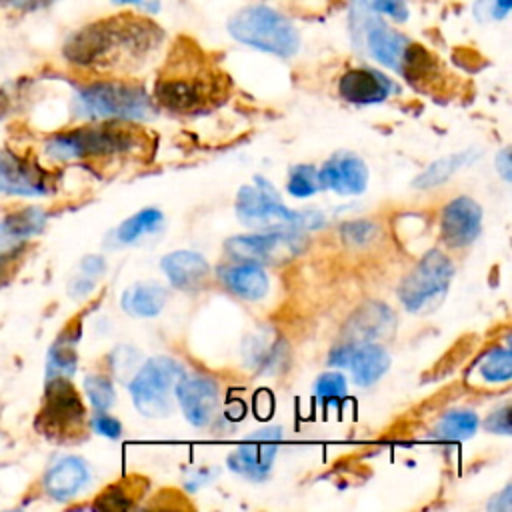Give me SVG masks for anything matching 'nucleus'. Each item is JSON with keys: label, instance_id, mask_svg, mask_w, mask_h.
Instances as JSON below:
<instances>
[{"label": "nucleus", "instance_id": "obj_13", "mask_svg": "<svg viewBox=\"0 0 512 512\" xmlns=\"http://www.w3.org/2000/svg\"><path fill=\"white\" fill-rule=\"evenodd\" d=\"M174 396L192 426H208L218 410V384L208 376H184L174 386Z\"/></svg>", "mask_w": 512, "mask_h": 512}, {"label": "nucleus", "instance_id": "obj_32", "mask_svg": "<svg viewBox=\"0 0 512 512\" xmlns=\"http://www.w3.org/2000/svg\"><path fill=\"white\" fill-rule=\"evenodd\" d=\"M314 392L320 400H340L346 396V380L340 372H326L316 380Z\"/></svg>", "mask_w": 512, "mask_h": 512}, {"label": "nucleus", "instance_id": "obj_29", "mask_svg": "<svg viewBox=\"0 0 512 512\" xmlns=\"http://www.w3.org/2000/svg\"><path fill=\"white\" fill-rule=\"evenodd\" d=\"M74 366H76V354H74L72 342L62 336L50 350L48 378H54V376H66L68 378L74 372Z\"/></svg>", "mask_w": 512, "mask_h": 512}, {"label": "nucleus", "instance_id": "obj_2", "mask_svg": "<svg viewBox=\"0 0 512 512\" xmlns=\"http://www.w3.org/2000/svg\"><path fill=\"white\" fill-rule=\"evenodd\" d=\"M224 70L190 38H178L168 52L156 84V102L174 114H200L216 108L228 96Z\"/></svg>", "mask_w": 512, "mask_h": 512}, {"label": "nucleus", "instance_id": "obj_42", "mask_svg": "<svg viewBox=\"0 0 512 512\" xmlns=\"http://www.w3.org/2000/svg\"><path fill=\"white\" fill-rule=\"evenodd\" d=\"M510 494H512V488L510 486H506L504 488V492L498 496V502L496 500H492L490 502V510H504V512H508L510 510Z\"/></svg>", "mask_w": 512, "mask_h": 512}, {"label": "nucleus", "instance_id": "obj_26", "mask_svg": "<svg viewBox=\"0 0 512 512\" xmlns=\"http://www.w3.org/2000/svg\"><path fill=\"white\" fill-rule=\"evenodd\" d=\"M468 156H470V152H458V154H452V156H446V158L436 160L434 164H430V166L414 180V186L420 188V190H426V188H432V186L442 184V182L448 180L462 164L468 162Z\"/></svg>", "mask_w": 512, "mask_h": 512}, {"label": "nucleus", "instance_id": "obj_28", "mask_svg": "<svg viewBox=\"0 0 512 512\" xmlns=\"http://www.w3.org/2000/svg\"><path fill=\"white\" fill-rule=\"evenodd\" d=\"M480 374L486 382H508L512 376L510 350L508 348L490 350L480 364Z\"/></svg>", "mask_w": 512, "mask_h": 512}, {"label": "nucleus", "instance_id": "obj_39", "mask_svg": "<svg viewBox=\"0 0 512 512\" xmlns=\"http://www.w3.org/2000/svg\"><path fill=\"white\" fill-rule=\"evenodd\" d=\"M496 170L502 174L504 180L512 178V170H510V150L502 148L500 154L496 156Z\"/></svg>", "mask_w": 512, "mask_h": 512}, {"label": "nucleus", "instance_id": "obj_17", "mask_svg": "<svg viewBox=\"0 0 512 512\" xmlns=\"http://www.w3.org/2000/svg\"><path fill=\"white\" fill-rule=\"evenodd\" d=\"M46 224V212L40 208H20L0 222V256H22L24 244Z\"/></svg>", "mask_w": 512, "mask_h": 512}, {"label": "nucleus", "instance_id": "obj_7", "mask_svg": "<svg viewBox=\"0 0 512 512\" xmlns=\"http://www.w3.org/2000/svg\"><path fill=\"white\" fill-rule=\"evenodd\" d=\"M86 410L66 376L48 378L36 430L54 442H74L84 434Z\"/></svg>", "mask_w": 512, "mask_h": 512}, {"label": "nucleus", "instance_id": "obj_35", "mask_svg": "<svg viewBox=\"0 0 512 512\" xmlns=\"http://www.w3.org/2000/svg\"><path fill=\"white\" fill-rule=\"evenodd\" d=\"M92 426L98 434L106 436V438H118L122 434V424L108 414H96L92 420Z\"/></svg>", "mask_w": 512, "mask_h": 512}, {"label": "nucleus", "instance_id": "obj_4", "mask_svg": "<svg viewBox=\"0 0 512 512\" xmlns=\"http://www.w3.org/2000/svg\"><path fill=\"white\" fill-rule=\"evenodd\" d=\"M236 216L244 226L256 230H286L302 232L314 230L324 224V216L316 210L294 212L288 210L274 188L264 180L256 178L254 184L242 186L236 196Z\"/></svg>", "mask_w": 512, "mask_h": 512}, {"label": "nucleus", "instance_id": "obj_10", "mask_svg": "<svg viewBox=\"0 0 512 512\" xmlns=\"http://www.w3.org/2000/svg\"><path fill=\"white\" fill-rule=\"evenodd\" d=\"M302 234L286 230H262L258 234L234 236L226 242V252L240 262H278L302 250Z\"/></svg>", "mask_w": 512, "mask_h": 512}, {"label": "nucleus", "instance_id": "obj_24", "mask_svg": "<svg viewBox=\"0 0 512 512\" xmlns=\"http://www.w3.org/2000/svg\"><path fill=\"white\" fill-rule=\"evenodd\" d=\"M350 324L354 332L352 342L360 344L372 338H382V334L388 332V326H394V314L390 308L382 304H370V306H364Z\"/></svg>", "mask_w": 512, "mask_h": 512}, {"label": "nucleus", "instance_id": "obj_9", "mask_svg": "<svg viewBox=\"0 0 512 512\" xmlns=\"http://www.w3.org/2000/svg\"><path fill=\"white\" fill-rule=\"evenodd\" d=\"M182 374V366L170 356L146 360L128 384L136 410L148 418L168 416L172 412L174 386Z\"/></svg>", "mask_w": 512, "mask_h": 512}, {"label": "nucleus", "instance_id": "obj_14", "mask_svg": "<svg viewBox=\"0 0 512 512\" xmlns=\"http://www.w3.org/2000/svg\"><path fill=\"white\" fill-rule=\"evenodd\" d=\"M320 190L336 194H360L368 186V168L364 160L350 152H338L318 170Z\"/></svg>", "mask_w": 512, "mask_h": 512}, {"label": "nucleus", "instance_id": "obj_1", "mask_svg": "<svg viewBox=\"0 0 512 512\" xmlns=\"http://www.w3.org/2000/svg\"><path fill=\"white\" fill-rule=\"evenodd\" d=\"M162 44V30L138 14H116L78 30L66 44V58L98 74H130L146 66Z\"/></svg>", "mask_w": 512, "mask_h": 512}, {"label": "nucleus", "instance_id": "obj_6", "mask_svg": "<svg viewBox=\"0 0 512 512\" xmlns=\"http://www.w3.org/2000/svg\"><path fill=\"white\" fill-rule=\"evenodd\" d=\"M78 108L90 118L140 120L152 114V102L138 84L122 80H100L78 92Z\"/></svg>", "mask_w": 512, "mask_h": 512}, {"label": "nucleus", "instance_id": "obj_37", "mask_svg": "<svg viewBox=\"0 0 512 512\" xmlns=\"http://www.w3.org/2000/svg\"><path fill=\"white\" fill-rule=\"evenodd\" d=\"M512 8V0H480V10L488 12L492 20H502Z\"/></svg>", "mask_w": 512, "mask_h": 512}, {"label": "nucleus", "instance_id": "obj_23", "mask_svg": "<svg viewBox=\"0 0 512 512\" xmlns=\"http://www.w3.org/2000/svg\"><path fill=\"white\" fill-rule=\"evenodd\" d=\"M166 288L156 282H140L122 294V308L138 318L158 316L166 304Z\"/></svg>", "mask_w": 512, "mask_h": 512}, {"label": "nucleus", "instance_id": "obj_21", "mask_svg": "<svg viewBox=\"0 0 512 512\" xmlns=\"http://www.w3.org/2000/svg\"><path fill=\"white\" fill-rule=\"evenodd\" d=\"M346 366L352 370V378L358 386H370L384 376L390 366L388 352L372 342L350 344Z\"/></svg>", "mask_w": 512, "mask_h": 512}, {"label": "nucleus", "instance_id": "obj_11", "mask_svg": "<svg viewBox=\"0 0 512 512\" xmlns=\"http://www.w3.org/2000/svg\"><path fill=\"white\" fill-rule=\"evenodd\" d=\"M280 428L270 426L254 432L244 444H240L230 456H228V466L236 474L250 478V480H264L268 478L278 442H280Z\"/></svg>", "mask_w": 512, "mask_h": 512}, {"label": "nucleus", "instance_id": "obj_38", "mask_svg": "<svg viewBox=\"0 0 512 512\" xmlns=\"http://www.w3.org/2000/svg\"><path fill=\"white\" fill-rule=\"evenodd\" d=\"M104 268H106V264H104V260L100 256H86L82 260V264H80L82 276H86L90 280H96L104 272Z\"/></svg>", "mask_w": 512, "mask_h": 512}, {"label": "nucleus", "instance_id": "obj_20", "mask_svg": "<svg viewBox=\"0 0 512 512\" xmlns=\"http://www.w3.org/2000/svg\"><path fill=\"white\" fill-rule=\"evenodd\" d=\"M398 72L416 88L432 90L444 80V70L434 54L420 44H408Z\"/></svg>", "mask_w": 512, "mask_h": 512}, {"label": "nucleus", "instance_id": "obj_25", "mask_svg": "<svg viewBox=\"0 0 512 512\" xmlns=\"http://www.w3.org/2000/svg\"><path fill=\"white\" fill-rule=\"evenodd\" d=\"M480 426L478 416L472 410H452L442 416L434 428V436L442 440H466Z\"/></svg>", "mask_w": 512, "mask_h": 512}, {"label": "nucleus", "instance_id": "obj_34", "mask_svg": "<svg viewBox=\"0 0 512 512\" xmlns=\"http://www.w3.org/2000/svg\"><path fill=\"white\" fill-rule=\"evenodd\" d=\"M370 6H372V10L388 14L390 18H394L398 22H404L408 18V8H406L404 0H370Z\"/></svg>", "mask_w": 512, "mask_h": 512}, {"label": "nucleus", "instance_id": "obj_22", "mask_svg": "<svg viewBox=\"0 0 512 512\" xmlns=\"http://www.w3.org/2000/svg\"><path fill=\"white\" fill-rule=\"evenodd\" d=\"M226 288L246 300H260L268 292V276L256 262H240L220 270Z\"/></svg>", "mask_w": 512, "mask_h": 512}, {"label": "nucleus", "instance_id": "obj_36", "mask_svg": "<svg viewBox=\"0 0 512 512\" xmlns=\"http://www.w3.org/2000/svg\"><path fill=\"white\" fill-rule=\"evenodd\" d=\"M486 430L490 432H498V434H510V408L508 404H504L502 408H498L496 412H492L486 420Z\"/></svg>", "mask_w": 512, "mask_h": 512}, {"label": "nucleus", "instance_id": "obj_5", "mask_svg": "<svg viewBox=\"0 0 512 512\" xmlns=\"http://www.w3.org/2000/svg\"><path fill=\"white\" fill-rule=\"evenodd\" d=\"M234 40L270 52L282 58L294 56L300 46V34L294 24L268 6H248L228 22Z\"/></svg>", "mask_w": 512, "mask_h": 512}, {"label": "nucleus", "instance_id": "obj_15", "mask_svg": "<svg viewBox=\"0 0 512 512\" xmlns=\"http://www.w3.org/2000/svg\"><path fill=\"white\" fill-rule=\"evenodd\" d=\"M442 238L448 246L462 248L472 244L482 228V208L468 196L454 198L442 212Z\"/></svg>", "mask_w": 512, "mask_h": 512}, {"label": "nucleus", "instance_id": "obj_31", "mask_svg": "<svg viewBox=\"0 0 512 512\" xmlns=\"http://www.w3.org/2000/svg\"><path fill=\"white\" fill-rule=\"evenodd\" d=\"M318 190H320V180H318V170L314 166L300 164V166L292 168L290 178H288V192L292 196L306 198Z\"/></svg>", "mask_w": 512, "mask_h": 512}, {"label": "nucleus", "instance_id": "obj_19", "mask_svg": "<svg viewBox=\"0 0 512 512\" xmlns=\"http://www.w3.org/2000/svg\"><path fill=\"white\" fill-rule=\"evenodd\" d=\"M88 482V468L78 456H64L44 476V488L54 500H70Z\"/></svg>", "mask_w": 512, "mask_h": 512}, {"label": "nucleus", "instance_id": "obj_40", "mask_svg": "<svg viewBox=\"0 0 512 512\" xmlns=\"http://www.w3.org/2000/svg\"><path fill=\"white\" fill-rule=\"evenodd\" d=\"M114 4H126V6H138L140 10L146 12H158L160 10V0H112Z\"/></svg>", "mask_w": 512, "mask_h": 512}, {"label": "nucleus", "instance_id": "obj_30", "mask_svg": "<svg viewBox=\"0 0 512 512\" xmlns=\"http://www.w3.org/2000/svg\"><path fill=\"white\" fill-rule=\"evenodd\" d=\"M84 390L92 402V406L100 412L108 410L112 404H114V386H112V380L104 374H88L84 378Z\"/></svg>", "mask_w": 512, "mask_h": 512}, {"label": "nucleus", "instance_id": "obj_3", "mask_svg": "<svg viewBox=\"0 0 512 512\" xmlns=\"http://www.w3.org/2000/svg\"><path fill=\"white\" fill-rule=\"evenodd\" d=\"M142 144L144 136L134 126L112 120L60 132L46 142V152L56 160H74L126 154L142 148Z\"/></svg>", "mask_w": 512, "mask_h": 512}, {"label": "nucleus", "instance_id": "obj_18", "mask_svg": "<svg viewBox=\"0 0 512 512\" xmlns=\"http://www.w3.org/2000/svg\"><path fill=\"white\" fill-rule=\"evenodd\" d=\"M164 274L168 276L170 284L178 290H200L208 280L210 266L202 254L192 250H176L162 258L160 262Z\"/></svg>", "mask_w": 512, "mask_h": 512}, {"label": "nucleus", "instance_id": "obj_33", "mask_svg": "<svg viewBox=\"0 0 512 512\" xmlns=\"http://www.w3.org/2000/svg\"><path fill=\"white\" fill-rule=\"evenodd\" d=\"M132 492L126 490L122 484L110 486L106 492L100 494V498L94 502L96 508H106V510H116V508H128L132 506Z\"/></svg>", "mask_w": 512, "mask_h": 512}, {"label": "nucleus", "instance_id": "obj_16", "mask_svg": "<svg viewBox=\"0 0 512 512\" xmlns=\"http://www.w3.org/2000/svg\"><path fill=\"white\" fill-rule=\"evenodd\" d=\"M338 92L352 104H374L386 100L394 92V84L378 70L354 68L340 78Z\"/></svg>", "mask_w": 512, "mask_h": 512}, {"label": "nucleus", "instance_id": "obj_27", "mask_svg": "<svg viewBox=\"0 0 512 512\" xmlns=\"http://www.w3.org/2000/svg\"><path fill=\"white\" fill-rule=\"evenodd\" d=\"M164 216L160 210L156 208H144L140 212H136L134 216H130L128 220H124L118 230H116V236L120 242L128 244V242H134L136 238H140L142 234H148L152 230H156L160 224H162Z\"/></svg>", "mask_w": 512, "mask_h": 512}, {"label": "nucleus", "instance_id": "obj_41", "mask_svg": "<svg viewBox=\"0 0 512 512\" xmlns=\"http://www.w3.org/2000/svg\"><path fill=\"white\" fill-rule=\"evenodd\" d=\"M52 0H6V4L14 6V8H20V10H32V8H40V6H46L50 4Z\"/></svg>", "mask_w": 512, "mask_h": 512}, {"label": "nucleus", "instance_id": "obj_8", "mask_svg": "<svg viewBox=\"0 0 512 512\" xmlns=\"http://www.w3.org/2000/svg\"><path fill=\"white\" fill-rule=\"evenodd\" d=\"M452 276L454 266L450 258L440 250H430L404 276L398 298L408 312H428L444 300Z\"/></svg>", "mask_w": 512, "mask_h": 512}, {"label": "nucleus", "instance_id": "obj_12", "mask_svg": "<svg viewBox=\"0 0 512 512\" xmlns=\"http://www.w3.org/2000/svg\"><path fill=\"white\" fill-rule=\"evenodd\" d=\"M52 190V174L36 160L0 150V194L42 196Z\"/></svg>", "mask_w": 512, "mask_h": 512}]
</instances>
